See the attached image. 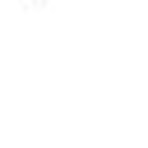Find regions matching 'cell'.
<instances>
[{
	"mask_svg": "<svg viewBox=\"0 0 148 148\" xmlns=\"http://www.w3.org/2000/svg\"><path fill=\"white\" fill-rule=\"evenodd\" d=\"M23 5H28V9H46L51 0H23Z\"/></svg>",
	"mask_w": 148,
	"mask_h": 148,
	"instance_id": "cell-1",
	"label": "cell"
}]
</instances>
